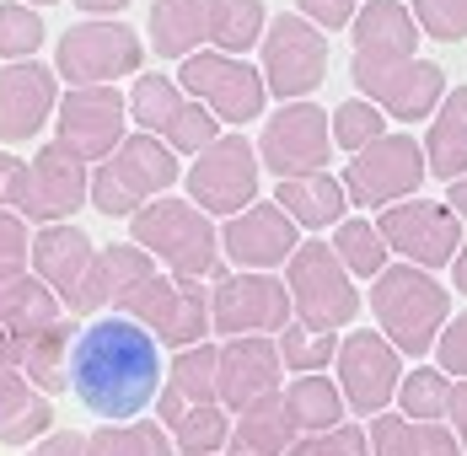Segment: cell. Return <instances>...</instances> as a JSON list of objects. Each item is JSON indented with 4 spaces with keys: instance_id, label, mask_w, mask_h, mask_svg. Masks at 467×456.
I'll use <instances>...</instances> for the list:
<instances>
[{
    "instance_id": "1",
    "label": "cell",
    "mask_w": 467,
    "mask_h": 456,
    "mask_svg": "<svg viewBox=\"0 0 467 456\" xmlns=\"http://www.w3.org/2000/svg\"><path fill=\"white\" fill-rule=\"evenodd\" d=\"M65 370H70V392L92 413H102L108 424H130L135 413H145L161 392V376H167L156 338L124 312L87 322L70 344Z\"/></svg>"
},
{
    "instance_id": "2",
    "label": "cell",
    "mask_w": 467,
    "mask_h": 456,
    "mask_svg": "<svg viewBox=\"0 0 467 456\" xmlns=\"http://www.w3.org/2000/svg\"><path fill=\"white\" fill-rule=\"evenodd\" d=\"M371 317L381 338L403 355V360H424L441 338V327L451 322V290L430 269L414 264H387L371 279Z\"/></svg>"
},
{
    "instance_id": "3",
    "label": "cell",
    "mask_w": 467,
    "mask_h": 456,
    "mask_svg": "<svg viewBox=\"0 0 467 456\" xmlns=\"http://www.w3.org/2000/svg\"><path fill=\"white\" fill-rule=\"evenodd\" d=\"M130 242L167 264L172 279H226L221 231L188 199H150L140 215H130Z\"/></svg>"
},
{
    "instance_id": "4",
    "label": "cell",
    "mask_w": 467,
    "mask_h": 456,
    "mask_svg": "<svg viewBox=\"0 0 467 456\" xmlns=\"http://www.w3.org/2000/svg\"><path fill=\"white\" fill-rule=\"evenodd\" d=\"M178 182V156L167 150V140L156 135H124V145L92 167V188H87V204L102 210L108 221H130L140 215L150 199H161L167 188Z\"/></svg>"
},
{
    "instance_id": "5",
    "label": "cell",
    "mask_w": 467,
    "mask_h": 456,
    "mask_svg": "<svg viewBox=\"0 0 467 456\" xmlns=\"http://www.w3.org/2000/svg\"><path fill=\"white\" fill-rule=\"evenodd\" d=\"M285 290H290V312L306 322V327H323L338 333L360 317V290L349 269L333 258L327 242H301L285 264Z\"/></svg>"
},
{
    "instance_id": "6",
    "label": "cell",
    "mask_w": 467,
    "mask_h": 456,
    "mask_svg": "<svg viewBox=\"0 0 467 456\" xmlns=\"http://www.w3.org/2000/svg\"><path fill=\"white\" fill-rule=\"evenodd\" d=\"M424 145L414 135H387L371 140L366 150L349 156L344 167V199L349 204H366V210H387V204H403V199H420L424 188Z\"/></svg>"
},
{
    "instance_id": "7",
    "label": "cell",
    "mask_w": 467,
    "mask_h": 456,
    "mask_svg": "<svg viewBox=\"0 0 467 456\" xmlns=\"http://www.w3.org/2000/svg\"><path fill=\"white\" fill-rule=\"evenodd\" d=\"M145 65V44L135 27L124 22H76L70 33H59L54 44V76H65L70 87H113L119 76Z\"/></svg>"
},
{
    "instance_id": "8",
    "label": "cell",
    "mask_w": 467,
    "mask_h": 456,
    "mask_svg": "<svg viewBox=\"0 0 467 456\" xmlns=\"http://www.w3.org/2000/svg\"><path fill=\"white\" fill-rule=\"evenodd\" d=\"M258 48H264L258 76H264L269 97H280V102H306L312 91L323 87V76H327V33L323 27H312L306 16L280 11V16L264 27V44Z\"/></svg>"
},
{
    "instance_id": "9",
    "label": "cell",
    "mask_w": 467,
    "mask_h": 456,
    "mask_svg": "<svg viewBox=\"0 0 467 456\" xmlns=\"http://www.w3.org/2000/svg\"><path fill=\"white\" fill-rule=\"evenodd\" d=\"M130 322H140L145 333L167 349H193L210 338V295L199 279H172V274H156L145 279L140 290L119 306Z\"/></svg>"
},
{
    "instance_id": "10",
    "label": "cell",
    "mask_w": 467,
    "mask_h": 456,
    "mask_svg": "<svg viewBox=\"0 0 467 456\" xmlns=\"http://www.w3.org/2000/svg\"><path fill=\"white\" fill-rule=\"evenodd\" d=\"M258 150L247 145V135H221L210 150L193 156L188 167V204H199L204 215L232 221L247 204H258Z\"/></svg>"
},
{
    "instance_id": "11",
    "label": "cell",
    "mask_w": 467,
    "mask_h": 456,
    "mask_svg": "<svg viewBox=\"0 0 467 456\" xmlns=\"http://www.w3.org/2000/svg\"><path fill=\"white\" fill-rule=\"evenodd\" d=\"M178 87L193 97V102H204L221 124H253L258 113H264V102H269V87H264V76L247 65V59H232V54H215V48H199V54H188L183 70H178Z\"/></svg>"
},
{
    "instance_id": "12",
    "label": "cell",
    "mask_w": 467,
    "mask_h": 456,
    "mask_svg": "<svg viewBox=\"0 0 467 456\" xmlns=\"http://www.w3.org/2000/svg\"><path fill=\"white\" fill-rule=\"evenodd\" d=\"M376 231L387 253H398L414 269H446L462 247V221L446 210V199H403L376 210Z\"/></svg>"
},
{
    "instance_id": "13",
    "label": "cell",
    "mask_w": 467,
    "mask_h": 456,
    "mask_svg": "<svg viewBox=\"0 0 467 456\" xmlns=\"http://www.w3.org/2000/svg\"><path fill=\"white\" fill-rule=\"evenodd\" d=\"M253 150H258V167H269L280 182L327 172V150H333L327 108H317V102H280V113H269V124H264Z\"/></svg>"
},
{
    "instance_id": "14",
    "label": "cell",
    "mask_w": 467,
    "mask_h": 456,
    "mask_svg": "<svg viewBox=\"0 0 467 456\" xmlns=\"http://www.w3.org/2000/svg\"><path fill=\"white\" fill-rule=\"evenodd\" d=\"M338 392H344V409L349 413H376L392 409L398 398V381H403V355L376 333V327H355L349 338H338Z\"/></svg>"
},
{
    "instance_id": "15",
    "label": "cell",
    "mask_w": 467,
    "mask_h": 456,
    "mask_svg": "<svg viewBox=\"0 0 467 456\" xmlns=\"http://www.w3.org/2000/svg\"><path fill=\"white\" fill-rule=\"evenodd\" d=\"M290 312V290L275 274H253L236 269L226 279H215L210 290V333L221 338H242V333H280Z\"/></svg>"
},
{
    "instance_id": "16",
    "label": "cell",
    "mask_w": 467,
    "mask_h": 456,
    "mask_svg": "<svg viewBox=\"0 0 467 456\" xmlns=\"http://www.w3.org/2000/svg\"><path fill=\"white\" fill-rule=\"evenodd\" d=\"M349 76L366 102H376L387 119L398 124H420L441 108L446 97V70L435 59H398V65H366V59H349Z\"/></svg>"
},
{
    "instance_id": "17",
    "label": "cell",
    "mask_w": 467,
    "mask_h": 456,
    "mask_svg": "<svg viewBox=\"0 0 467 456\" xmlns=\"http://www.w3.org/2000/svg\"><path fill=\"white\" fill-rule=\"evenodd\" d=\"M87 188H92V172H87V161L81 156H70L59 140H48L44 150L27 161V172H22V188H16V215H27V221H38V226H59V221H70L81 204H87Z\"/></svg>"
},
{
    "instance_id": "18",
    "label": "cell",
    "mask_w": 467,
    "mask_h": 456,
    "mask_svg": "<svg viewBox=\"0 0 467 456\" xmlns=\"http://www.w3.org/2000/svg\"><path fill=\"white\" fill-rule=\"evenodd\" d=\"M124 124H130V108L119 87H70L54 108L59 145L81 161H108L124 145Z\"/></svg>"
},
{
    "instance_id": "19",
    "label": "cell",
    "mask_w": 467,
    "mask_h": 456,
    "mask_svg": "<svg viewBox=\"0 0 467 456\" xmlns=\"http://www.w3.org/2000/svg\"><path fill=\"white\" fill-rule=\"evenodd\" d=\"M301 247V231L285 215L280 204H247L242 215H232L221 226V258H232L236 269L269 274L290 264V253Z\"/></svg>"
},
{
    "instance_id": "20",
    "label": "cell",
    "mask_w": 467,
    "mask_h": 456,
    "mask_svg": "<svg viewBox=\"0 0 467 456\" xmlns=\"http://www.w3.org/2000/svg\"><path fill=\"white\" fill-rule=\"evenodd\" d=\"M59 108V76L54 65L38 59H16L0 70V140L5 145H22L44 130Z\"/></svg>"
},
{
    "instance_id": "21",
    "label": "cell",
    "mask_w": 467,
    "mask_h": 456,
    "mask_svg": "<svg viewBox=\"0 0 467 456\" xmlns=\"http://www.w3.org/2000/svg\"><path fill=\"white\" fill-rule=\"evenodd\" d=\"M59 317H65L59 295L33 269L16 274V279H0V365L22 370V355L33 349V338Z\"/></svg>"
},
{
    "instance_id": "22",
    "label": "cell",
    "mask_w": 467,
    "mask_h": 456,
    "mask_svg": "<svg viewBox=\"0 0 467 456\" xmlns=\"http://www.w3.org/2000/svg\"><path fill=\"white\" fill-rule=\"evenodd\" d=\"M280 344L269 333H242L221 344V381H215V398L226 413H242L247 403L280 392Z\"/></svg>"
},
{
    "instance_id": "23",
    "label": "cell",
    "mask_w": 467,
    "mask_h": 456,
    "mask_svg": "<svg viewBox=\"0 0 467 456\" xmlns=\"http://www.w3.org/2000/svg\"><path fill=\"white\" fill-rule=\"evenodd\" d=\"M92 236L81 226H70V221H59V226H44L33 236V274L44 279L48 290L59 295V306L76 317L81 312V290H87V274H92Z\"/></svg>"
},
{
    "instance_id": "24",
    "label": "cell",
    "mask_w": 467,
    "mask_h": 456,
    "mask_svg": "<svg viewBox=\"0 0 467 456\" xmlns=\"http://www.w3.org/2000/svg\"><path fill=\"white\" fill-rule=\"evenodd\" d=\"M420 22L403 0H366L349 22V44L355 59L366 65H398V59H420Z\"/></svg>"
},
{
    "instance_id": "25",
    "label": "cell",
    "mask_w": 467,
    "mask_h": 456,
    "mask_svg": "<svg viewBox=\"0 0 467 456\" xmlns=\"http://www.w3.org/2000/svg\"><path fill=\"white\" fill-rule=\"evenodd\" d=\"M145 279H156V258L135 247V242H113L92 258V274H87V290H81V312L76 317H97L102 306H124Z\"/></svg>"
},
{
    "instance_id": "26",
    "label": "cell",
    "mask_w": 467,
    "mask_h": 456,
    "mask_svg": "<svg viewBox=\"0 0 467 456\" xmlns=\"http://www.w3.org/2000/svg\"><path fill=\"white\" fill-rule=\"evenodd\" d=\"M301 440V424L285 403V392H269L236 413V430L226 440V456H285Z\"/></svg>"
},
{
    "instance_id": "27",
    "label": "cell",
    "mask_w": 467,
    "mask_h": 456,
    "mask_svg": "<svg viewBox=\"0 0 467 456\" xmlns=\"http://www.w3.org/2000/svg\"><path fill=\"white\" fill-rule=\"evenodd\" d=\"M424 172L441 182L467 178V87H451L441 108L430 113V140H424Z\"/></svg>"
},
{
    "instance_id": "28",
    "label": "cell",
    "mask_w": 467,
    "mask_h": 456,
    "mask_svg": "<svg viewBox=\"0 0 467 456\" xmlns=\"http://www.w3.org/2000/svg\"><path fill=\"white\" fill-rule=\"evenodd\" d=\"M275 204L296 221V231H327L349 215V199H344V182L333 172H312V178H285L275 188Z\"/></svg>"
},
{
    "instance_id": "29",
    "label": "cell",
    "mask_w": 467,
    "mask_h": 456,
    "mask_svg": "<svg viewBox=\"0 0 467 456\" xmlns=\"http://www.w3.org/2000/svg\"><path fill=\"white\" fill-rule=\"evenodd\" d=\"M366 440H371V456H467L446 424H424L403 413H376Z\"/></svg>"
},
{
    "instance_id": "30",
    "label": "cell",
    "mask_w": 467,
    "mask_h": 456,
    "mask_svg": "<svg viewBox=\"0 0 467 456\" xmlns=\"http://www.w3.org/2000/svg\"><path fill=\"white\" fill-rule=\"evenodd\" d=\"M210 5L215 0H150V44L161 59H188L210 44Z\"/></svg>"
},
{
    "instance_id": "31",
    "label": "cell",
    "mask_w": 467,
    "mask_h": 456,
    "mask_svg": "<svg viewBox=\"0 0 467 456\" xmlns=\"http://www.w3.org/2000/svg\"><path fill=\"white\" fill-rule=\"evenodd\" d=\"M264 27H269V5L264 0H215L210 5V44H215V54L247 59V48L264 44Z\"/></svg>"
},
{
    "instance_id": "32",
    "label": "cell",
    "mask_w": 467,
    "mask_h": 456,
    "mask_svg": "<svg viewBox=\"0 0 467 456\" xmlns=\"http://www.w3.org/2000/svg\"><path fill=\"white\" fill-rule=\"evenodd\" d=\"M215 381H221V344H193V349H178L172 355V365H167V376H161V387L183 403V409H193V403H221L215 398Z\"/></svg>"
},
{
    "instance_id": "33",
    "label": "cell",
    "mask_w": 467,
    "mask_h": 456,
    "mask_svg": "<svg viewBox=\"0 0 467 456\" xmlns=\"http://www.w3.org/2000/svg\"><path fill=\"white\" fill-rule=\"evenodd\" d=\"M285 403L296 413V424H301V435H323L333 424H344V392H338V381H327L323 370H312V376H296L290 387H285Z\"/></svg>"
},
{
    "instance_id": "34",
    "label": "cell",
    "mask_w": 467,
    "mask_h": 456,
    "mask_svg": "<svg viewBox=\"0 0 467 456\" xmlns=\"http://www.w3.org/2000/svg\"><path fill=\"white\" fill-rule=\"evenodd\" d=\"M333 258L349 269V279H376V274L392 264V253H387V242H381V231L376 221H360V215H344L338 226H333Z\"/></svg>"
},
{
    "instance_id": "35",
    "label": "cell",
    "mask_w": 467,
    "mask_h": 456,
    "mask_svg": "<svg viewBox=\"0 0 467 456\" xmlns=\"http://www.w3.org/2000/svg\"><path fill=\"white\" fill-rule=\"evenodd\" d=\"M124 108H130V119H135V130L140 135H167V124L178 119V108H183V87L172 81V76H156V70H145L135 76V87L124 97Z\"/></svg>"
},
{
    "instance_id": "36",
    "label": "cell",
    "mask_w": 467,
    "mask_h": 456,
    "mask_svg": "<svg viewBox=\"0 0 467 456\" xmlns=\"http://www.w3.org/2000/svg\"><path fill=\"white\" fill-rule=\"evenodd\" d=\"M70 344H76V338H70V322L65 317L48 322L44 333L33 338V349L22 355V370H16V376H27L44 398L48 392H65V387H70V370H65V365H70Z\"/></svg>"
},
{
    "instance_id": "37",
    "label": "cell",
    "mask_w": 467,
    "mask_h": 456,
    "mask_svg": "<svg viewBox=\"0 0 467 456\" xmlns=\"http://www.w3.org/2000/svg\"><path fill=\"white\" fill-rule=\"evenodd\" d=\"M87 456H178L172 435L156 419H130V424H102L87 435Z\"/></svg>"
},
{
    "instance_id": "38",
    "label": "cell",
    "mask_w": 467,
    "mask_h": 456,
    "mask_svg": "<svg viewBox=\"0 0 467 456\" xmlns=\"http://www.w3.org/2000/svg\"><path fill=\"white\" fill-rule=\"evenodd\" d=\"M167 435H172V451L178 456H215V451H226L232 424H226L221 403H193V409H183L167 424Z\"/></svg>"
},
{
    "instance_id": "39",
    "label": "cell",
    "mask_w": 467,
    "mask_h": 456,
    "mask_svg": "<svg viewBox=\"0 0 467 456\" xmlns=\"http://www.w3.org/2000/svg\"><path fill=\"white\" fill-rule=\"evenodd\" d=\"M398 413L403 419H424V424H441L451 413V376L435 370V365H420V370H403L398 381Z\"/></svg>"
},
{
    "instance_id": "40",
    "label": "cell",
    "mask_w": 467,
    "mask_h": 456,
    "mask_svg": "<svg viewBox=\"0 0 467 456\" xmlns=\"http://www.w3.org/2000/svg\"><path fill=\"white\" fill-rule=\"evenodd\" d=\"M333 355H338V333L306 327V322H285V327H280V365H285V370L312 376V370H327Z\"/></svg>"
},
{
    "instance_id": "41",
    "label": "cell",
    "mask_w": 467,
    "mask_h": 456,
    "mask_svg": "<svg viewBox=\"0 0 467 456\" xmlns=\"http://www.w3.org/2000/svg\"><path fill=\"white\" fill-rule=\"evenodd\" d=\"M327 130H333V145H344V150H366L371 140L387 135V113H381L376 102H366V97H349V102L333 108Z\"/></svg>"
},
{
    "instance_id": "42",
    "label": "cell",
    "mask_w": 467,
    "mask_h": 456,
    "mask_svg": "<svg viewBox=\"0 0 467 456\" xmlns=\"http://www.w3.org/2000/svg\"><path fill=\"white\" fill-rule=\"evenodd\" d=\"M44 16L33 11V5H22V0H5L0 5V59H33L38 48H44Z\"/></svg>"
},
{
    "instance_id": "43",
    "label": "cell",
    "mask_w": 467,
    "mask_h": 456,
    "mask_svg": "<svg viewBox=\"0 0 467 456\" xmlns=\"http://www.w3.org/2000/svg\"><path fill=\"white\" fill-rule=\"evenodd\" d=\"M167 150L172 156H199V150H210L215 140H221V119L204 108V102H183L178 108V119L167 124Z\"/></svg>"
},
{
    "instance_id": "44",
    "label": "cell",
    "mask_w": 467,
    "mask_h": 456,
    "mask_svg": "<svg viewBox=\"0 0 467 456\" xmlns=\"http://www.w3.org/2000/svg\"><path fill=\"white\" fill-rule=\"evenodd\" d=\"M409 11H414L420 33L435 38V44H457V38H467V0H414Z\"/></svg>"
},
{
    "instance_id": "45",
    "label": "cell",
    "mask_w": 467,
    "mask_h": 456,
    "mask_svg": "<svg viewBox=\"0 0 467 456\" xmlns=\"http://www.w3.org/2000/svg\"><path fill=\"white\" fill-rule=\"evenodd\" d=\"M285 456H371V440L360 424H333L323 435H301Z\"/></svg>"
},
{
    "instance_id": "46",
    "label": "cell",
    "mask_w": 467,
    "mask_h": 456,
    "mask_svg": "<svg viewBox=\"0 0 467 456\" xmlns=\"http://www.w3.org/2000/svg\"><path fill=\"white\" fill-rule=\"evenodd\" d=\"M33 264V236L16 210H0V279H16Z\"/></svg>"
},
{
    "instance_id": "47",
    "label": "cell",
    "mask_w": 467,
    "mask_h": 456,
    "mask_svg": "<svg viewBox=\"0 0 467 456\" xmlns=\"http://www.w3.org/2000/svg\"><path fill=\"white\" fill-rule=\"evenodd\" d=\"M435 370H446L451 381H467V312H457V317L441 327V338H435Z\"/></svg>"
},
{
    "instance_id": "48",
    "label": "cell",
    "mask_w": 467,
    "mask_h": 456,
    "mask_svg": "<svg viewBox=\"0 0 467 456\" xmlns=\"http://www.w3.org/2000/svg\"><path fill=\"white\" fill-rule=\"evenodd\" d=\"M48 430H54V409H48V398H38L27 413H16V419L0 430V440H5V446H33V440H44Z\"/></svg>"
},
{
    "instance_id": "49",
    "label": "cell",
    "mask_w": 467,
    "mask_h": 456,
    "mask_svg": "<svg viewBox=\"0 0 467 456\" xmlns=\"http://www.w3.org/2000/svg\"><path fill=\"white\" fill-rule=\"evenodd\" d=\"M38 398H44V392H38V387H33L27 376H16V370H5V365H0V430H5V424H11L16 413L33 409Z\"/></svg>"
},
{
    "instance_id": "50",
    "label": "cell",
    "mask_w": 467,
    "mask_h": 456,
    "mask_svg": "<svg viewBox=\"0 0 467 456\" xmlns=\"http://www.w3.org/2000/svg\"><path fill=\"white\" fill-rule=\"evenodd\" d=\"M366 0H296V16H306L312 27H349L355 22V11H360Z\"/></svg>"
},
{
    "instance_id": "51",
    "label": "cell",
    "mask_w": 467,
    "mask_h": 456,
    "mask_svg": "<svg viewBox=\"0 0 467 456\" xmlns=\"http://www.w3.org/2000/svg\"><path fill=\"white\" fill-rule=\"evenodd\" d=\"M27 456H87V435L81 430H48Z\"/></svg>"
},
{
    "instance_id": "52",
    "label": "cell",
    "mask_w": 467,
    "mask_h": 456,
    "mask_svg": "<svg viewBox=\"0 0 467 456\" xmlns=\"http://www.w3.org/2000/svg\"><path fill=\"white\" fill-rule=\"evenodd\" d=\"M22 172H27V161H22V156H0V210H11V204H16Z\"/></svg>"
},
{
    "instance_id": "53",
    "label": "cell",
    "mask_w": 467,
    "mask_h": 456,
    "mask_svg": "<svg viewBox=\"0 0 467 456\" xmlns=\"http://www.w3.org/2000/svg\"><path fill=\"white\" fill-rule=\"evenodd\" d=\"M446 419L457 424V446L467 451V381H451V413Z\"/></svg>"
},
{
    "instance_id": "54",
    "label": "cell",
    "mask_w": 467,
    "mask_h": 456,
    "mask_svg": "<svg viewBox=\"0 0 467 456\" xmlns=\"http://www.w3.org/2000/svg\"><path fill=\"white\" fill-rule=\"evenodd\" d=\"M70 5H76V11H87V16H119L130 0H70Z\"/></svg>"
},
{
    "instance_id": "55",
    "label": "cell",
    "mask_w": 467,
    "mask_h": 456,
    "mask_svg": "<svg viewBox=\"0 0 467 456\" xmlns=\"http://www.w3.org/2000/svg\"><path fill=\"white\" fill-rule=\"evenodd\" d=\"M446 210H451V215H457V221H467V178L446 182Z\"/></svg>"
},
{
    "instance_id": "56",
    "label": "cell",
    "mask_w": 467,
    "mask_h": 456,
    "mask_svg": "<svg viewBox=\"0 0 467 456\" xmlns=\"http://www.w3.org/2000/svg\"><path fill=\"white\" fill-rule=\"evenodd\" d=\"M451 285L467 295V236H462V247H457V258H451Z\"/></svg>"
},
{
    "instance_id": "57",
    "label": "cell",
    "mask_w": 467,
    "mask_h": 456,
    "mask_svg": "<svg viewBox=\"0 0 467 456\" xmlns=\"http://www.w3.org/2000/svg\"><path fill=\"white\" fill-rule=\"evenodd\" d=\"M22 5H33V11H38V5H54V0H22Z\"/></svg>"
}]
</instances>
